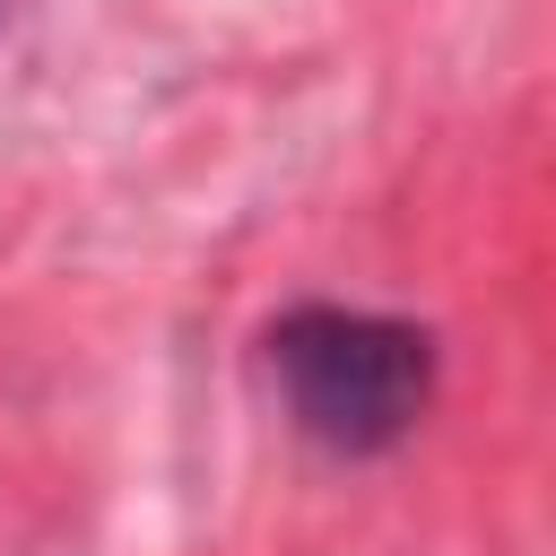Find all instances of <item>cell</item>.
Listing matches in <instances>:
<instances>
[{
  "label": "cell",
  "instance_id": "cell-1",
  "mask_svg": "<svg viewBox=\"0 0 556 556\" xmlns=\"http://www.w3.org/2000/svg\"><path fill=\"white\" fill-rule=\"evenodd\" d=\"M269 374L287 417L339 460H374L408 443L434 408V339L400 313L295 304L269 330Z\"/></svg>",
  "mask_w": 556,
  "mask_h": 556
}]
</instances>
